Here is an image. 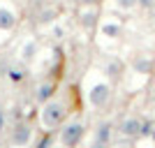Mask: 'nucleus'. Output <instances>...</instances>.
I'll list each match as a JSON object with an SVG mask.
<instances>
[{
    "label": "nucleus",
    "mask_w": 155,
    "mask_h": 148,
    "mask_svg": "<svg viewBox=\"0 0 155 148\" xmlns=\"http://www.w3.org/2000/svg\"><path fill=\"white\" fill-rule=\"evenodd\" d=\"M72 113V104H70V95L67 97H53L42 107L39 111V125L44 130H56L60 127Z\"/></svg>",
    "instance_id": "nucleus-1"
},
{
    "label": "nucleus",
    "mask_w": 155,
    "mask_h": 148,
    "mask_svg": "<svg viewBox=\"0 0 155 148\" xmlns=\"http://www.w3.org/2000/svg\"><path fill=\"white\" fill-rule=\"evenodd\" d=\"M86 125L88 123H86L84 116L74 118V120H67L60 127V146L63 148H77L86 134Z\"/></svg>",
    "instance_id": "nucleus-2"
},
{
    "label": "nucleus",
    "mask_w": 155,
    "mask_h": 148,
    "mask_svg": "<svg viewBox=\"0 0 155 148\" xmlns=\"http://www.w3.org/2000/svg\"><path fill=\"white\" fill-rule=\"evenodd\" d=\"M111 86L104 81V79H100L97 84H93L91 88H88V102L95 107V109H104L107 104L111 102Z\"/></svg>",
    "instance_id": "nucleus-3"
},
{
    "label": "nucleus",
    "mask_w": 155,
    "mask_h": 148,
    "mask_svg": "<svg viewBox=\"0 0 155 148\" xmlns=\"http://www.w3.org/2000/svg\"><path fill=\"white\" fill-rule=\"evenodd\" d=\"M32 139V127L28 120H21V123H14L12 125V132H9V141H12L14 148H26Z\"/></svg>",
    "instance_id": "nucleus-4"
},
{
    "label": "nucleus",
    "mask_w": 155,
    "mask_h": 148,
    "mask_svg": "<svg viewBox=\"0 0 155 148\" xmlns=\"http://www.w3.org/2000/svg\"><path fill=\"white\" fill-rule=\"evenodd\" d=\"M16 23H19V14H16V9H14L9 2L0 0V30H2V32H12L14 28H16Z\"/></svg>",
    "instance_id": "nucleus-5"
},
{
    "label": "nucleus",
    "mask_w": 155,
    "mask_h": 148,
    "mask_svg": "<svg viewBox=\"0 0 155 148\" xmlns=\"http://www.w3.org/2000/svg\"><path fill=\"white\" fill-rule=\"evenodd\" d=\"M141 125L143 120L137 116H127L120 120V125H118V132H120V136H125V139H137V136H141Z\"/></svg>",
    "instance_id": "nucleus-6"
},
{
    "label": "nucleus",
    "mask_w": 155,
    "mask_h": 148,
    "mask_svg": "<svg viewBox=\"0 0 155 148\" xmlns=\"http://www.w3.org/2000/svg\"><path fill=\"white\" fill-rule=\"evenodd\" d=\"M111 134H114V125L109 120L100 123L97 130H95V139H93L91 148H109L111 146Z\"/></svg>",
    "instance_id": "nucleus-7"
},
{
    "label": "nucleus",
    "mask_w": 155,
    "mask_h": 148,
    "mask_svg": "<svg viewBox=\"0 0 155 148\" xmlns=\"http://www.w3.org/2000/svg\"><path fill=\"white\" fill-rule=\"evenodd\" d=\"M53 95H56V81L42 79V84H39V86H37V90H35V102L44 107L49 100H53Z\"/></svg>",
    "instance_id": "nucleus-8"
},
{
    "label": "nucleus",
    "mask_w": 155,
    "mask_h": 148,
    "mask_svg": "<svg viewBox=\"0 0 155 148\" xmlns=\"http://www.w3.org/2000/svg\"><path fill=\"white\" fill-rule=\"evenodd\" d=\"M5 77H7L9 84H23L28 79V70H26L23 63H9L7 70H5Z\"/></svg>",
    "instance_id": "nucleus-9"
},
{
    "label": "nucleus",
    "mask_w": 155,
    "mask_h": 148,
    "mask_svg": "<svg viewBox=\"0 0 155 148\" xmlns=\"http://www.w3.org/2000/svg\"><path fill=\"white\" fill-rule=\"evenodd\" d=\"M120 23H116V21H104L102 23V35L104 37H111V39H116V37H120Z\"/></svg>",
    "instance_id": "nucleus-10"
},
{
    "label": "nucleus",
    "mask_w": 155,
    "mask_h": 148,
    "mask_svg": "<svg viewBox=\"0 0 155 148\" xmlns=\"http://www.w3.org/2000/svg\"><path fill=\"white\" fill-rule=\"evenodd\" d=\"M104 74L116 81V79L123 74V63H120V60H109V63H107V67H104Z\"/></svg>",
    "instance_id": "nucleus-11"
},
{
    "label": "nucleus",
    "mask_w": 155,
    "mask_h": 148,
    "mask_svg": "<svg viewBox=\"0 0 155 148\" xmlns=\"http://www.w3.org/2000/svg\"><path fill=\"white\" fill-rule=\"evenodd\" d=\"M35 53H37V42L35 39H30V42H26L23 44V49H21V63H28V60H32L35 58Z\"/></svg>",
    "instance_id": "nucleus-12"
},
{
    "label": "nucleus",
    "mask_w": 155,
    "mask_h": 148,
    "mask_svg": "<svg viewBox=\"0 0 155 148\" xmlns=\"http://www.w3.org/2000/svg\"><path fill=\"white\" fill-rule=\"evenodd\" d=\"M56 14H58L56 7H44L42 14H39V23H51V21L56 19Z\"/></svg>",
    "instance_id": "nucleus-13"
},
{
    "label": "nucleus",
    "mask_w": 155,
    "mask_h": 148,
    "mask_svg": "<svg viewBox=\"0 0 155 148\" xmlns=\"http://www.w3.org/2000/svg\"><path fill=\"white\" fill-rule=\"evenodd\" d=\"M150 67H153V63H150L148 58H137V60H134V70L141 72V74H148Z\"/></svg>",
    "instance_id": "nucleus-14"
},
{
    "label": "nucleus",
    "mask_w": 155,
    "mask_h": 148,
    "mask_svg": "<svg viewBox=\"0 0 155 148\" xmlns=\"http://www.w3.org/2000/svg\"><path fill=\"white\" fill-rule=\"evenodd\" d=\"M116 5L120 7V9H134L137 0H116Z\"/></svg>",
    "instance_id": "nucleus-15"
},
{
    "label": "nucleus",
    "mask_w": 155,
    "mask_h": 148,
    "mask_svg": "<svg viewBox=\"0 0 155 148\" xmlns=\"http://www.w3.org/2000/svg\"><path fill=\"white\" fill-rule=\"evenodd\" d=\"M137 5L143 9H150V7H155V0H137Z\"/></svg>",
    "instance_id": "nucleus-16"
},
{
    "label": "nucleus",
    "mask_w": 155,
    "mask_h": 148,
    "mask_svg": "<svg viewBox=\"0 0 155 148\" xmlns=\"http://www.w3.org/2000/svg\"><path fill=\"white\" fill-rule=\"evenodd\" d=\"M5 127H7V116H5V111L0 109V134L5 132Z\"/></svg>",
    "instance_id": "nucleus-17"
},
{
    "label": "nucleus",
    "mask_w": 155,
    "mask_h": 148,
    "mask_svg": "<svg viewBox=\"0 0 155 148\" xmlns=\"http://www.w3.org/2000/svg\"><path fill=\"white\" fill-rule=\"evenodd\" d=\"M37 148H51V134H46L42 141H39V146Z\"/></svg>",
    "instance_id": "nucleus-18"
}]
</instances>
